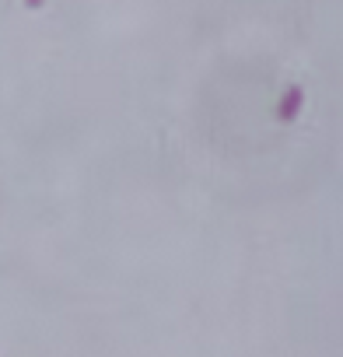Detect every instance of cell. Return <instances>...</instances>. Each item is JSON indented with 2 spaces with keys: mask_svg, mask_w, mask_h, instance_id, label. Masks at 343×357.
<instances>
[{
  "mask_svg": "<svg viewBox=\"0 0 343 357\" xmlns=\"http://www.w3.org/2000/svg\"><path fill=\"white\" fill-rule=\"evenodd\" d=\"M301 105H305V91H301L298 84H291V88L284 91L280 105H277V119H280V123H291V119L301 112Z\"/></svg>",
  "mask_w": 343,
  "mask_h": 357,
  "instance_id": "obj_1",
  "label": "cell"
},
{
  "mask_svg": "<svg viewBox=\"0 0 343 357\" xmlns=\"http://www.w3.org/2000/svg\"><path fill=\"white\" fill-rule=\"evenodd\" d=\"M25 4H29V8L36 11V8H43V4H46V0H25Z\"/></svg>",
  "mask_w": 343,
  "mask_h": 357,
  "instance_id": "obj_2",
  "label": "cell"
}]
</instances>
